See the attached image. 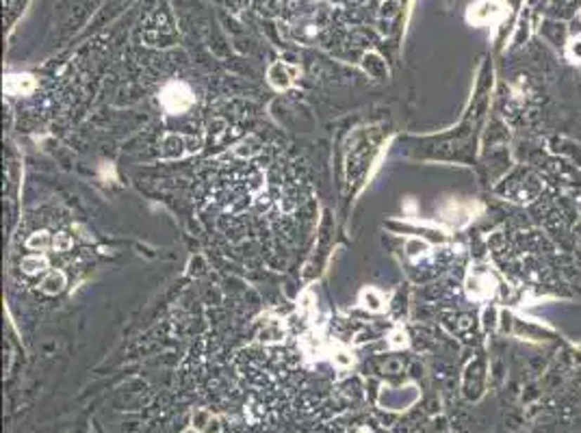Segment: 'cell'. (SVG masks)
Instances as JSON below:
<instances>
[{
	"instance_id": "obj_1",
	"label": "cell",
	"mask_w": 581,
	"mask_h": 433,
	"mask_svg": "<svg viewBox=\"0 0 581 433\" xmlns=\"http://www.w3.org/2000/svg\"><path fill=\"white\" fill-rule=\"evenodd\" d=\"M161 102H163V107L169 111V113H183L187 111L191 105H193V95L189 91L187 85L183 83H171L163 89L161 93Z\"/></svg>"
},
{
	"instance_id": "obj_2",
	"label": "cell",
	"mask_w": 581,
	"mask_h": 433,
	"mask_svg": "<svg viewBox=\"0 0 581 433\" xmlns=\"http://www.w3.org/2000/svg\"><path fill=\"white\" fill-rule=\"evenodd\" d=\"M469 293H471V297H477V299L490 295L492 293V277L488 273H484V271L471 273V277H469Z\"/></svg>"
},
{
	"instance_id": "obj_3",
	"label": "cell",
	"mask_w": 581,
	"mask_h": 433,
	"mask_svg": "<svg viewBox=\"0 0 581 433\" xmlns=\"http://www.w3.org/2000/svg\"><path fill=\"white\" fill-rule=\"evenodd\" d=\"M33 87H35V81L31 79L29 74L7 76V81H5V89H7V93H11V95H24V93L33 91Z\"/></svg>"
},
{
	"instance_id": "obj_4",
	"label": "cell",
	"mask_w": 581,
	"mask_h": 433,
	"mask_svg": "<svg viewBox=\"0 0 581 433\" xmlns=\"http://www.w3.org/2000/svg\"><path fill=\"white\" fill-rule=\"evenodd\" d=\"M61 286H63V275L61 273H53V277L44 282L46 293H57V291H61Z\"/></svg>"
}]
</instances>
